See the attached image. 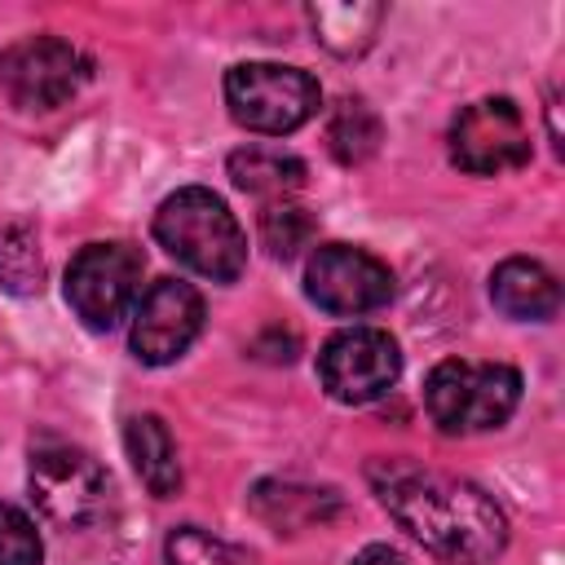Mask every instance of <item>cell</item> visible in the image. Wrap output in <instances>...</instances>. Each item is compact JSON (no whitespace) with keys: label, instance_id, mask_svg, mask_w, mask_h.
Wrapping results in <instances>:
<instances>
[{"label":"cell","instance_id":"cell-1","mask_svg":"<svg viewBox=\"0 0 565 565\" xmlns=\"http://www.w3.org/2000/svg\"><path fill=\"white\" fill-rule=\"evenodd\" d=\"M371 486L388 516L446 565H490L508 547L503 508L472 481L406 459L371 463Z\"/></svg>","mask_w":565,"mask_h":565},{"label":"cell","instance_id":"cell-2","mask_svg":"<svg viewBox=\"0 0 565 565\" xmlns=\"http://www.w3.org/2000/svg\"><path fill=\"white\" fill-rule=\"evenodd\" d=\"M154 238L168 256H177L185 269H194L212 282H234L247 265L243 225L234 221L225 199L203 185H185L159 203Z\"/></svg>","mask_w":565,"mask_h":565},{"label":"cell","instance_id":"cell-3","mask_svg":"<svg viewBox=\"0 0 565 565\" xmlns=\"http://www.w3.org/2000/svg\"><path fill=\"white\" fill-rule=\"evenodd\" d=\"M521 402V371L508 362H468L446 358L424 380L428 419L446 437H472L503 428Z\"/></svg>","mask_w":565,"mask_h":565},{"label":"cell","instance_id":"cell-4","mask_svg":"<svg viewBox=\"0 0 565 565\" xmlns=\"http://www.w3.org/2000/svg\"><path fill=\"white\" fill-rule=\"evenodd\" d=\"M318 79L282 62H238L225 71V106L238 128L260 137H287L318 115Z\"/></svg>","mask_w":565,"mask_h":565},{"label":"cell","instance_id":"cell-5","mask_svg":"<svg viewBox=\"0 0 565 565\" xmlns=\"http://www.w3.org/2000/svg\"><path fill=\"white\" fill-rule=\"evenodd\" d=\"M31 499L49 521L84 530L106 516L110 477L93 455L75 446H40L31 450Z\"/></svg>","mask_w":565,"mask_h":565},{"label":"cell","instance_id":"cell-6","mask_svg":"<svg viewBox=\"0 0 565 565\" xmlns=\"http://www.w3.org/2000/svg\"><path fill=\"white\" fill-rule=\"evenodd\" d=\"M141 252L128 243H88L66 265V300L93 331H110L141 291Z\"/></svg>","mask_w":565,"mask_h":565},{"label":"cell","instance_id":"cell-7","mask_svg":"<svg viewBox=\"0 0 565 565\" xmlns=\"http://www.w3.org/2000/svg\"><path fill=\"white\" fill-rule=\"evenodd\" d=\"M450 159L472 177H499L530 163V128L512 97L468 102L450 119Z\"/></svg>","mask_w":565,"mask_h":565},{"label":"cell","instance_id":"cell-8","mask_svg":"<svg viewBox=\"0 0 565 565\" xmlns=\"http://www.w3.org/2000/svg\"><path fill=\"white\" fill-rule=\"evenodd\" d=\"M402 375L397 340L380 327H349L335 331L318 353V384L327 397L344 406H366L384 397Z\"/></svg>","mask_w":565,"mask_h":565},{"label":"cell","instance_id":"cell-9","mask_svg":"<svg viewBox=\"0 0 565 565\" xmlns=\"http://www.w3.org/2000/svg\"><path fill=\"white\" fill-rule=\"evenodd\" d=\"M305 296L335 318H362L393 300V274L380 256L349 243H322L305 265Z\"/></svg>","mask_w":565,"mask_h":565},{"label":"cell","instance_id":"cell-10","mask_svg":"<svg viewBox=\"0 0 565 565\" xmlns=\"http://www.w3.org/2000/svg\"><path fill=\"white\" fill-rule=\"evenodd\" d=\"M88 62L75 44L57 35H31L0 57V84L22 110H53L79 93Z\"/></svg>","mask_w":565,"mask_h":565},{"label":"cell","instance_id":"cell-11","mask_svg":"<svg viewBox=\"0 0 565 565\" xmlns=\"http://www.w3.org/2000/svg\"><path fill=\"white\" fill-rule=\"evenodd\" d=\"M203 331V296L181 278H159L132 313V358L146 366L177 362Z\"/></svg>","mask_w":565,"mask_h":565},{"label":"cell","instance_id":"cell-12","mask_svg":"<svg viewBox=\"0 0 565 565\" xmlns=\"http://www.w3.org/2000/svg\"><path fill=\"white\" fill-rule=\"evenodd\" d=\"M490 300L499 313H508L516 322H547L561 309V287L547 265H539L530 256H508L490 274Z\"/></svg>","mask_w":565,"mask_h":565},{"label":"cell","instance_id":"cell-13","mask_svg":"<svg viewBox=\"0 0 565 565\" xmlns=\"http://www.w3.org/2000/svg\"><path fill=\"white\" fill-rule=\"evenodd\" d=\"M247 503L278 534H296V530L322 525L340 508L335 490H318V486H300V481H260V486H252Z\"/></svg>","mask_w":565,"mask_h":565},{"label":"cell","instance_id":"cell-14","mask_svg":"<svg viewBox=\"0 0 565 565\" xmlns=\"http://www.w3.org/2000/svg\"><path fill=\"white\" fill-rule=\"evenodd\" d=\"M124 446H128V459H132L141 486L154 499H172L181 490L177 441H172V433H168V424L159 415H132L124 424Z\"/></svg>","mask_w":565,"mask_h":565},{"label":"cell","instance_id":"cell-15","mask_svg":"<svg viewBox=\"0 0 565 565\" xmlns=\"http://www.w3.org/2000/svg\"><path fill=\"white\" fill-rule=\"evenodd\" d=\"M225 168H230V181H234L243 194H260V199H287L291 190L305 185V163H300L296 154L265 150V146L234 150Z\"/></svg>","mask_w":565,"mask_h":565},{"label":"cell","instance_id":"cell-16","mask_svg":"<svg viewBox=\"0 0 565 565\" xmlns=\"http://www.w3.org/2000/svg\"><path fill=\"white\" fill-rule=\"evenodd\" d=\"M384 18V4H309V22L318 31V40L335 53V57H358L371 40L375 26Z\"/></svg>","mask_w":565,"mask_h":565},{"label":"cell","instance_id":"cell-17","mask_svg":"<svg viewBox=\"0 0 565 565\" xmlns=\"http://www.w3.org/2000/svg\"><path fill=\"white\" fill-rule=\"evenodd\" d=\"M380 115L358 102V97H344L335 110H331V124H327V146L340 163H366L375 150H380Z\"/></svg>","mask_w":565,"mask_h":565},{"label":"cell","instance_id":"cell-18","mask_svg":"<svg viewBox=\"0 0 565 565\" xmlns=\"http://www.w3.org/2000/svg\"><path fill=\"white\" fill-rule=\"evenodd\" d=\"M0 287L13 296H35L44 287V256L31 225L0 230Z\"/></svg>","mask_w":565,"mask_h":565},{"label":"cell","instance_id":"cell-19","mask_svg":"<svg viewBox=\"0 0 565 565\" xmlns=\"http://www.w3.org/2000/svg\"><path fill=\"white\" fill-rule=\"evenodd\" d=\"M163 561L168 565H247V556L238 547H230L225 539H216L199 525L172 530L168 543H163Z\"/></svg>","mask_w":565,"mask_h":565},{"label":"cell","instance_id":"cell-20","mask_svg":"<svg viewBox=\"0 0 565 565\" xmlns=\"http://www.w3.org/2000/svg\"><path fill=\"white\" fill-rule=\"evenodd\" d=\"M260 238H265V247L274 256L287 260V256H296L313 238V216L305 207H296V203H274L260 216Z\"/></svg>","mask_w":565,"mask_h":565},{"label":"cell","instance_id":"cell-21","mask_svg":"<svg viewBox=\"0 0 565 565\" xmlns=\"http://www.w3.org/2000/svg\"><path fill=\"white\" fill-rule=\"evenodd\" d=\"M40 561H44V543L35 521L22 508L0 503V565H40Z\"/></svg>","mask_w":565,"mask_h":565},{"label":"cell","instance_id":"cell-22","mask_svg":"<svg viewBox=\"0 0 565 565\" xmlns=\"http://www.w3.org/2000/svg\"><path fill=\"white\" fill-rule=\"evenodd\" d=\"M353 565H411V561L397 547H388V543H371V547H362L353 556Z\"/></svg>","mask_w":565,"mask_h":565}]
</instances>
